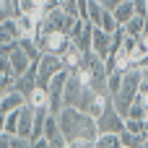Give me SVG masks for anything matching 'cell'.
<instances>
[{
	"instance_id": "14",
	"label": "cell",
	"mask_w": 148,
	"mask_h": 148,
	"mask_svg": "<svg viewBox=\"0 0 148 148\" xmlns=\"http://www.w3.org/2000/svg\"><path fill=\"white\" fill-rule=\"evenodd\" d=\"M120 140H122V148H143L146 135H140V133H130V130H122V133H120Z\"/></svg>"
},
{
	"instance_id": "2",
	"label": "cell",
	"mask_w": 148,
	"mask_h": 148,
	"mask_svg": "<svg viewBox=\"0 0 148 148\" xmlns=\"http://www.w3.org/2000/svg\"><path fill=\"white\" fill-rule=\"evenodd\" d=\"M143 73H146V70H140V68H130V70H125L122 88H120V94H114V96H112V99H114V104H117V109H120L122 114H127L130 104L138 99V88H140Z\"/></svg>"
},
{
	"instance_id": "20",
	"label": "cell",
	"mask_w": 148,
	"mask_h": 148,
	"mask_svg": "<svg viewBox=\"0 0 148 148\" xmlns=\"http://www.w3.org/2000/svg\"><path fill=\"white\" fill-rule=\"evenodd\" d=\"M133 5L138 16H148V0H133Z\"/></svg>"
},
{
	"instance_id": "15",
	"label": "cell",
	"mask_w": 148,
	"mask_h": 148,
	"mask_svg": "<svg viewBox=\"0 0 148 148\" xmlns=\"http://www.w3.org/2000/svg\"><path fill=\"white\" fill-rule=\"evenodd\" d=\"M114 16H117V21H120V26H125L133 16H135V5H133V0H125V3H120L117 8H114Z\"/></svg>"
},
{
	"instance_id": "4",
	"label": "cell",
	"mask_w": 148,
	"mask_h": 148,
	"mask_svg": "<svg viewBox=\"0 0 148 148\" xmlns=\"http://www.w3.org/2000/svg\"><path fill=\"white\" fill-rule=\"evenodd\" d=\"M96 125H99V133H107V130H112V133H122V130H125V114L117 109V104H114L112 96L107 99L104 112L96 117Z\"/></svg>"
},
{
	"instance_id": "16",
	"label": "cell",
	"mask_w": 148,
	"mask_h": 148,
	"mask_svg": "<svg viewBox=\"0 0 148 148\" xmlns=\"http://www.w3.org/2000/svg\"><path fill=\"white\" fill-rule=\"evenodd\" d=\"M122 81H125V70H112V73L107 75V88H109V94H112V96H114V94H120Z\"/></svg>"
},
{
	"instance_id": "10",
	"label": "cell",
	"mask_w": 148,
	"mask_h": 148,
	"mask_svg": "<svg viewBox=\"0 0 148 148\" xmlns=\"http://www.w3.org/2000/svg\"><path fill=\"white\" fill-rule=\"evenodd\" d=\"M23 34H21V26H18V16L16 18H0V42L8 44V42H18Z\"/></svg>"
},
{
	"instance_id": "7",
	"label": "cell",
	"mask_w": 148,
	"mask_h": 148,
	"mask_svg": "<svg viewBox=\"0 0 148 148\" xmlns=\"http://www.w3.org/2000/svg\"><path fill=\"white\" fill-rule=\"evenodd\" d=\"M73 47V39L70 34H62V31H49L44 36V52H52V55H65L68 49Z\"/></svg>"
},
{
	"instance_id": "1",
	"label": "cell",
	"mask_w": 148,
	"mask_h": 148,
	"mask_svg": "<svg viewBox=\"0 0 148 148\" xmlns=\"http://www.w3.org/2000/svg\"><path fill=\"white\" fill-rule=\"evenodd\" d=\"M60 117V127L68 138V146L73 140H96L99 135V125H96V117H91L88 112L78 109V107H62L57 112Z\"/></svg>"
},
{
	"instance_id": "8",
	"label": "cell",
	"mask_w": 148,
	"mask_h": 148,
	"mask_svg": "<svg viewBox=\"0 0 148 148\" xmlns=\"http://www.w3.org/2000/svg\"><path fill=\"white\" fill-rule=\"evenodd\" d=\"M112 47H114V42H112V34L109 31H104L101 26H94V39H91V49L99 55V57H109L112 55Z\"/></svg>"
},
{
	"instance_id": "22",
	"label": "cell",
	"mask_w": 148,
	"mask_h": 148,
	"mask_svg": "<svg viewBox=\"0 0 148 148\" xmlns=\"http://www.w3.org/2000/svg\"><path fill=\"white\" fill-rule=\"evenodd\" d=\"M47 3H49V5H57V3H60V0H47Z\"/></svg>"
},
{
	"instance_id": "17",
	"label": "cell",
	"mask_w": 148,
	"mask_h": 148,
	"mask_svg": "<svg viewBox=\"0 0 148 148\" xmlns=\"http://www.w3.org/2000/svg\"><path fill=\"white\" fill-rule=\"evenodd\" d=\"M125 117H135V120H146L148 117V104L143 99H135L133 104H130V109H127V114Z\"/></svg>"
},
{
	"instance_id": "18",
	"label": "cell",
	"mask_w": 148,
	"mask_h": 148,
	"mask_svg": "<svg viewBox=\"0 0 148 148\" xmlns=\"http://www.w3.org/2000/svg\"><path fill=\"white\" fill-rule=\"evenodd\" d=\"M18 13V0H0V18H16Z\"/></svg>"
},
{
	"instance_id": "5",
	"label": "cell",
	"mask_w": 148,
	"mask_h": 148,
	"mask_svg": "<svg viewBox=\"0 0 148 148\" xmlns=\"http://www.w3.org/2000/svg\"><path fill=\"white\" fill-rule=\"evenodd\" d=\"M68 75H70V70L65 68V70H60V73L52 78V83L47 86V94H49V112H55V114L65 107V83H68Z\"/></svg>"
},
{
	"instance_id": "21",
	"label": "cell",
	"mask_w": 148,
	"mask_h": 148,
	"mask_svg": "<svg viewBox=\"0 0 148 148\" xmlns=\"http://www.w3.org/2000/svg\"><path fill=\"white\" fill-rule=\"evenodd\" d=\"M31 148H52V146H49V140H47V135H42V138H36V140H31Z\"/></svg>"
},
{
	"instance_id": "11",
	"label": "cell",
	"mask_w": 148,
	"mask_h": 148,
	"mask_svg": "<svg viewBox=\"0 0 148 148\" xmlns=\"http://www.w3.org/2000/svg\"><path fill=\"white\" fill-rule=\"evenodd\" d=\"M94 148H122V140H120V133H99L96 140H94Z\"/></svg>"
},
{
	"instance_id": "9",
	"label": "cell",
	"mask_w": 148,
	"mask_h": 148,
	"mask_svg": "<svg viewBox=\"0 0 148 148\" xmlns=\"http://www.w3.org/2000/svg\"><path fill=\"white\" fill-rule=\"evenodd\" d=\"M23 104H26V94H21L18 88H8L0 96V112L3 114L5 112H13V109H21Z\"/></svg>"
},
{
	"instance_id": "19",
	"label": "cell",
	"mask_w": 148,
	"mask_h": 148,
	"mask_svg": "<svg viewBox=\"0 0 148 148\" xmlns=\"http://www.w3.org/2000/svg\"><path fill=\"white\" fill-rule=\"evenodd\" d=\"M57 5H60L62 10H68L70 16H75V18H78V0H60Z\"/></svg>"
},
{
	"instance_id": "3",
	"label": "cell",
	"mask_w": 148,
	"mask_h": 148,
	"mask_svg": "<svg viewBox=\"0 0 148 148\" xmlns=\"http://www.w3.org/2000/svg\"><path fill=\"white\" fill-rule=\"evenodd\" d=\"M68 65H65V60L60 57V55H52V52H42V57H39V78H36V83L42 86V88H47L49 83H52V78L60 73V70H65Z\"/></svg>"
},
{
	"instance_id": "12",
	"label": "cell",
	"mask_w": 148,
	"mask_h": 148,
	"mask_svg": "<svg viewBox=\"0 0 148 148\" xmlns=\"http://www.w3.org/2000/svg\"><path fill=\"white\" fill-rule=\"evenodd\" d=\"M26 104H31L34 109H42V107H47V109H49V94H47V88L36 86V88L26 96Z\"/></svg>"
},
{
	"instance_id": "6",
	"label": "cell",
	"mask_w": 148,
	"mask_h": 148,
	"mask_svg": "<svg viewBox=\"0 0 148 148\" xmlns=\"http://www.w3.org/2000/svg\"><path fill=\"white\" fill-rule=\"evenodd\" d=\"M83 91H86L83 78L78 75V70H70L68 83H65V107H78L83 99Z\"/></svg>"
},
{
	"instance_id": "13",
	"label": "cell",
	"mask_w": 148,
	"mask_h": 148,
	"mask_svg": "<svg viewBox=\"0 0 148 148\" xmlns=\"http://www.w3.org/2000/svg\"><path fill=\"white\" fill-rule=\"evenodd\" d=\"M125 31H127L130 36H138V39L146 36V16H138V13H135V16L125 23Z\"/></svg>"
}]
</instances>
